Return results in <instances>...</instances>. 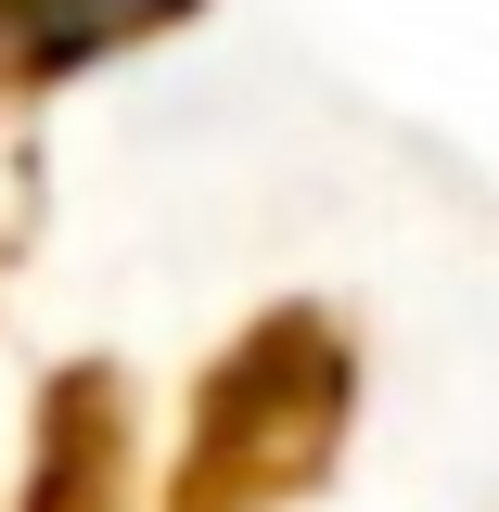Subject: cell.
I'll return each mask as SVG.
<instances>
[{"label": "cell", "mask_w": 499, "mask_h": 512, "mask_svg": "<svg viewBox=\"0 0 499 512\" xmlns=\"http://www.w3.org/2000/svg\"><path fill=\"white\" fill-rule=\"evenodd\" d=\"M346 423H359V333L320 295H282L192 372V423L154 512H308L346 461Z\"/></svg>", "instance_id": "6da1fadb"}, {"label": "cell", "mask_w": 499, "mask_h": 512, "mask_svg": "<svg viewBox=\"0 0 499 512\" xmlns=\"http://www.w3.org/2000/svg\"><path fill=\"white\" fill-rule=\"evenodd\" d=\"M13 512H141V397L116 359H64L39 384Z\"/></svg>", "instance_id": "7a4b0ae2"}, {"label": "cell", "mask_w": 499, "mask_h": 512, "mask_svg": "<svg viewBox=\"0 0 499 512\" xmlns=\"http://www.w3.org/2000/svg\"><path fill=\"white\" fill-rule=\"evenodd\" d=\"M192 13H205V0H0V116L77 90L90 64H116V52L180 39Z\"/></svg>", "instance_id": "3957f363"}]
</instances>
